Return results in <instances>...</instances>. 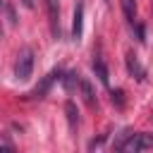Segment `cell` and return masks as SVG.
Listing matches in <instances>:
<instances>
[{"label":"cell","instance_id":"obj_10","mask_svg":"<svg viewBox=\"0 0 153 153\" xmlns=\"http://www.w3.org/2000/svg\"><path fill=\"white\" fill-rule=\"evenodd\" d=\"M122 12H124V19L129 24H134V19H136V2L134 0H122Z\"/></svg>","mask_w":153,"mask_h":153},{"label":"cell","instance_id":"obj_11","mask_svg":"<svg viewBox=\"0 0 153 153\" xmlns=\"http://www.w3.org/2000/svg\"><path fill=\"white\" fill-rule=\"evenodd\" d=\"M76 76H79L76 72H69V74L65 76V88H67V91H72V88L79 84V79H76Z\"/></svg>","mask_w":153,"mask_h":153},{"label":"cell","instance_id":"obj_13","mask_svg":"<svg viewBox=\"0 0 153 153\" xmlns=\"http://www.w3.org/2000/svg\"><path fill=\"white\" fill-rule=\"evenodd\" d=\"M22 2H24V7H29V10L33 7V0H22Z\"/></svg>","mask_w":153,"mask_h":153},{"label":"cell","instance_id":"obj_6","mask_svg":"<svg viewBox=\"0 0 153 153\" xmlns=\"http://www.w3.org/2000/svg\"><path fill=\"white\" fill-rule=\"evenodd\" d=\"M81 24H84V5L76 2L74 7V22H72V38L81 41Z\"/></svg>","mask_w":153,"mask_h":153},{"label":"cell","instance_id":"obj_9","mask_svg":"<svg viewBox=\"0 0 153 153\" xmlns=\"http://www.w3.org/2000/svg\"><path fill=\"white\" fill-rule=\"evenodd\" d=\"M93 72H96L98 81L108 86V79H110V76H108V67H105V62H103L100 57H96V60H93Z\"/></svg>","mask_w":153,"mask_h":153},{"label":"cell","instance_id":"obj_3","mask_svg":"<svg viewBox=\"0 0 153 153\" xmlns=\"http://www.w3.org/2000/svg\"><path fill=\"white\" fill-rule=\"evenodd\" d=\"M55 76H60V69H53L50 74H45V76L41 79V84H38V86H33V88L26 93V98H43V96L50 91V86H53Z\"/></svg>","mask_w":153,"mask_h":153},{"label":"cell","instance_id":"obj_8","mask_svg":"<svg viewBox=\"0 0 153 153\" xmlns=\"http://www.w3.org/2000/svg\"><path fill=\"white\" fill-rule=\"evenodd\" d=\"M127 69H129V74L134 76V79H143V67L139 65V60L134 57V55H127Z\"/></svg>","mask_w":153,"mask_h":153},{"label":"cell","instance_id":"obj_12","mask_svg":"<svg viewBox=\"0 0 153 153\" xmlns=\"http://www.w3.org/2000/svg\"><path fill=\"white\" fill-rule=\"evenodd\" d=\"M122 96H124V93H122L120 88H117V91H112V103H117V105H122Z\"/></svg>","mask_w":153,"mask_h":153},{"label":"cell","instance_id":"obj_2","mask_svg":"<svg viewBox=\"0 0 153 153\" xmlns=\"http://www.w3.org/2000/svg\"><path fill=\"white\" fill-rule=\"evenodd\" d=\"M146 148H153V134H131L122 146V151H134V153Z\"/></svg>","mask_w":153,"mask_h":153},{"label":"cell","instance_id":"obj_1","mask_svg":"<svg viewBox=\"0 0 153 153\" xmlns=\"http://www.w3.org/2000/svg\"><path fill=\"white\" fill-rule=\"evenodd\" d=\"M31 72H33V53H31V48H24V50L17 55V62H14V76L24 81V79L31 76Z\"/></svg>","mask_w":153,"mask_h":153},{"label":"cell","instance_id":"obj_14","mask_svg":"<svg viewBox=\"0 0 153 153\" xmlns=\"http://www.w3.org/2000/svg\"><path fill=\"white\" fill-rule=\"evenodd\" d=\"M0 5H2V0H0Z\"/></svg>","mask_w":153,"mask_h":153},{"label":"cell","instance_id":"obj_7","mask_svg":"<svg viewBox=\"0 0 153 153\" xmlns=\"http://www.w3.org/2000/svg\"><path fill=\"white\" fill-rule=\"evenodd\" d=\"M65 115H67L69 129H72V131H76V127H79V112H76L74 100H67V103H65Z\"/></svg>","mask_w":153,"mask_h":153},{"label":"cell","instance_id":"obj_5","mask_svg":"<svg viewBox=\"0 0 153 153\" xmlns=\"http://www.w3.org/2000/svg\"><path fill=\"white\" fill-rule=\"evenodd\" d=\"M48 17H50V31L55 38H60V10L55 0H48Z\"/></svg>","mask_w":153,"mask_h":153},{"label":"cell","instance_id":"obj_4","mask_svg":"<svg viewBox=\"0 0 153 153\" xmlns=\"http://www.w3.org/2000/svg\"><path fill=\"white\" fill-rule=\"evenodd\" d=\"M79 91H81V98H84V103L86 105H96L98 103V98H96V91H93V86H91V81L86 79V76H81L79 79Z\"/></svg>","mask_w":153,"mask_h":153}]
</instances>
